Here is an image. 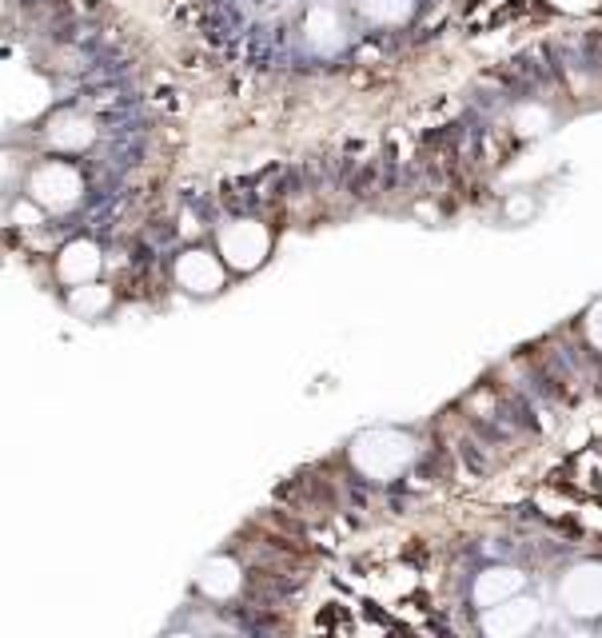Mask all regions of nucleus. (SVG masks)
<instances>
[{
    "mask_svg": "<svg viewBox=\"0 0 602 638\" xmlns=\"http://www.w3.org/2000/svg\"><path fill=\"white\" fill-rule=\"evenodd\" d=\"M268 228L256 220H236L219 231V256L236 272H256L268 260Z\"/></svg>",
    "mask_w": 602,
    "mask_h": 638,
    "instance_id": "nucleus-2",
    "label": "nucleus"
},
{
    "mask_svg": "<svg viewBox=\"0 0 602 638\" xmlns=\"http://www.w3.org/2000/svg\"><path fill=\"white\" fill-rule=\"evenodd\" d=\"M411 459H416V443L404 431L375 428L352 440V463L367 479H395L399 472L411 467Z\"/></svg>",
    "mask_w": 602,
    "mask_h": 638,
    "instance_id": "nucleus-1",
    "label": "nucleus"
},
{
    "mask_svg": "<svg viewBox=\"0 0 602 638\" xmlns=\"http://www.w3.org/2000/svg\"><path fill=\"white\" fill-rule=\"evenodd\" d=\"M108 300H112V295H108L105 288H96V283H80V288L73 292V307H76V312H84V315L105 312Z\"/></svg>",
    "mask_w": 602,
    "mask_h": 638,
    "instance_id": "nucleus-13",
    "label": "nucleus"
},
{
    "mask_svg": "<svg viewBox=\"0 0 602 638\" xmlns=\"http://www.w3.org/2000/svg\"><path fill=\"white\" fill-rule=\"evenodd\" d=\"M303 36H308V44H312L315 53H335L343 44V24L332 9H312L308 21H303Z\"/></svg>",
    "mask_w": 602,
    "mask_h": 638,
    "instance_id": "nucleus-10",
    "label": "nucleus"
},
{
    "mask_svg": "<svg viewBox=\"0 0 602 638\" xmlns=\"http://www.w3.org/2000/svg\"><path fill=\"white\" fill-rule=\"evenodd\" d=\"M355 9L375 24H399L411 17V0H355Z\"/></svg>",
    "mask_w": 602,
    "mask_h": 638,
    "instance_id": "nucleus-12",
    "label": "nucleus"
},
{
    "mask_svg": "<svg viewBox=\"0 0 602 638\" xmlns=\"http://www.w3.org/2000/svg\"><path fill=\"white\" fill-rule=\"evenodd\" d=\"M519 591H523L519 571H510V566H491V571H483L475 583V603L479 607H495L503 598H515Z\"/></svg>",
    "mask_w": 602,
    "mask_h": 638,
    "instance_id": "nucleus-9",
    "label": "nucleus"
},
{
    "mask_svg": "<svg viewBox=\"0 0 602 638\" xmlns=\"http://www.w3.org/2000/svg\"><path fill=\"white\" fill-rule=\"evenodd\" d=\"M12 220H24V228H32V224L41 220V212L32 208V204H21V208L12 212Z\"/></svg>",
    "mask_w": 602,
    "mask_h": 638,
    "instance_id": "nucleus-15",
    "label": "nucleus"
},
{
    "mask_svg": "<svg viewBox=\"0 0 602 638\" xmlns=\"http://www.w3.org/2000/svg\"><path fill=\"white\" fill-rule=\"evenodd\" d=\"M587 335H591V344L602 352V300L587 312Z\"/></svg>",
    "mask_w": 602,
    "mask_h": 638,
    "instance_id": "nucleus-14",
    "label": "nucleus"
},
{
    "mask_svg": "<svg viewBox=\"0 0 602 638\" xmlns=\"http://www.w3.org/2000/svg\"><path fill=\"white\" fill-rule=\"evenodd\" d=\"M96 272H100V248L88 240H73L68 248L61 251V275L68 283H93Z\"/></svg>",
    "mask_w": 602,
    "mask_h": 638,
    "instance_id": "nucleus-8",
    "label": "nucleus"
},
{
    "mask_svg": "<svg viewBox=\"0 0 602 638\" xmlns=\"http://www.w3.org/2000/svg\"><path fill=\"white\" fill-rule=\"evenodd\" d=\"M539 623V603L535 598H503L483 615V630L491 638H519Z\"/></svg>",
    "mask_w": 602,
    "mask_h": 638,
    "instance_id": "nucleus-4",
    "label": "nucleus"
},
{
    "mask_svg": "<svg viewBox=\"0 0 602 638\" xmlns=\"http://www.w3.org/2000/svg\"><path fill=\"white\" fill-rule=\"evenodd\" d=\"M239 583H244V571H239V566L232 563V559H224V555L208 559V563L200 566V575H196V586L208 598H232L239 591Z\"/></svg>",
    "mask_w": 602,
    "mask_h": 638,
    "instance_id": "nucleus-7",
    "label": "nucleus"
},
{
    "mask_svg": "<svg viewBox=\"0 0 602 638\" xmlns=\"http://www.w3.org/2000/svg\"><path fill=\"white\" fill-rule=\"evenodd\" d=\"M562 607L579 618L602 615V563H579L559 583Z\"/></svg>",
    "mask_w": 602,
    "mask_h": 638,
    "instance_id": "nucleus-3",
    "label": "nucleus"
},
{
    "mask_svg": "<svg viewBox=\"0 0 602 638\" xmlns=\"http://www.w3.org/2000/svg\"><path fill=\"white\" fill-rule=\"evenodd\" d=\"M176 283L187 288L192 295H212L224 288V263H219L212 251L192 248L176 260Z\"/></svg>",
    "mask_w": 602,
    "mask_h": 638,
    "instance_id": "nucleus-5",
    "label": "nucleus"
},
{
    "mask_svg": "<svg viewBox=\"0 0 602 638\" xmlns=\"http://www.w3.org/2000/svg\"><path fill=\"white\" fill-rule=\"evenodd\" d=\"M49 140H53V148H84L93 140V120H84V116H56L53 128H49Z\"/></svg>",
    "mask_w": 602,
    "mask_h": 638,
    "instance_id": "nucleus-11",
    "label": "nucleus"
},
{
    "mask_svg": "<svg viewBox=\"0 0 602 638\" xmlns=\"http://www.w3.org/2000/svg\"><path fill=\"white\" fill-rule=\"evenodd\" d=\"M32 199H41L49 208H68L80 196V176L68 164H44L29 184Z\"/></svg>",
    "mask_w": 602,
    "mask_h": 638,
    "instance_id": "nucleus-6",
    "label": "nucleus"
}]
</instances>
